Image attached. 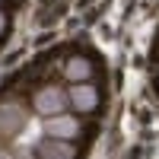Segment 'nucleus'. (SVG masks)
<instances>
[{
	"label": "nucleus",
	"instance_id": "nucleus-1",
	"mask_svg": "<svg viewBox=\"0 0 159 159\" xmlns=\"http://www.w3.org/2000/svg\"><path fill=\"white\" fill-rule=\"evenodd\" d=\"M32 108L48 118V115H57V111H67L70 108V102H67V89H61V86H42L32 96Z\"/></svg>",
	"mask_w": 159,
	"mask_h": 159
},
{
	"label": "nucleus",
	"instance_id": "nucleus-2",
	"mask_svg": "<svg viewBox=\"0 0 159 159\" xmlns=\"http://www.w3.org/2000/svg\"><path fill=\"white\" fill-rule=\"evenodd\" d=\"M80 118L70 115V111H57V115H48L45 118V127H42V134L48 137H61V140H76L80 137Z\"/></svg>",
	"mask_w": 159,
	"mask_h": 159
},
{
	"label": "nucleus",
	"instance_id": "nucleus-3",
	"mask_svg": "<svg viewBox=\"0 0 159 159\" xmlns=\"http://www.w3.org/2000/svg\"><path fill=\"white\" fill-rule=\"evenodd\" d=\"M67 102H70V108H73L76 115H89V111L99 108V89L92 86L89 80H83V83H70Z\"/></svg>",
	"mask_w": 159,
	"mask_h": 159
},
{
	"label": "nucleus",
	"instance_id": "nucleus-4",
	"mask_svg": "<svg viewBox=\"0 0 159 159\" xmlns=\"http://www.w3.org/2000/svg\"><path fill=\"white\" fill-rule=\"evenodd\" d=\"M35 156H45V159H67V156H76V147L73 140H61V137H42L35 143Z\"/></svg>",
	"mask_w": 159,
	"mask_h": 159
},
{
	"label": "nucleus",
	"instance_id": "nucleus-5",
	"mask_svg": "<svg viewBox=\"0 0 159 159\" xmlns=\"http://www.w3.org/2000/svg\"><path fill=\"white\" fill-rule=\"evenodd\" d=\"M64 76H67L70 83H83V80H89L92 76V61L83 57V54L67 57V64H64Z\"/></svg>",
	"mask_w": 159,
	"mask_h": 159
},
{
	"label": "nucleus",
	"instance_id": "nucleus-6",
	"mask_svg": "<svg viewBox=\"0 0 159 159\" xmlns=\"http://www.w3.org/2000/svg\"><path fill=\"white\" fill-rule=\"evenodd\" d=\"M16 124H22V111L13 108V105H3V108H0V130H10Z\"/></svg>",
	"mask_w": 159,
	"mask_h": 159
},
{
	"label": "nucleus",
	"instance_id": "nucleus-7",
	"mask_svg": "<svg viewBox=\"0 0 159 159\" xmlns=\"http://www.w3.org/2000/svg\"><path fill=\"white\" fill-rule=\"evenodd\" d=\"M7 25H10V22H7V13H3V10H0V35H3V32H7Z\"/></svg>",
	"mask_w": 159,
	"mask_h": 159
}]
</instances>
